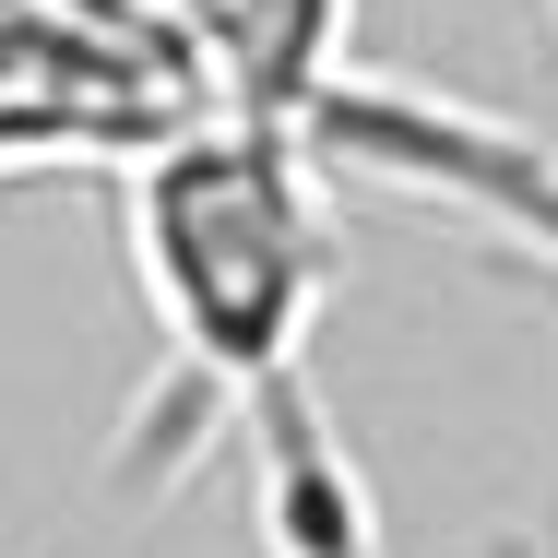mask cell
I'll list each match as a JSON object with an SVG mask.
<instances>
[{
  "mask_svg": "<svg viewBox=\"0 0 558 558\" xmlns=\"http://www.w3.org/2000/svg\"><path fill=\"white\" fill-rule=\"evenodd\" d=\"M333 155L298 119L215 108L167 131L155 155L119 167V226H131V274L155 310V392L131 416L143 475H191V451L238 428V451H298L322 440V380L310 333L333 298V203H322Z\"/></svg>",
  "mask_w": 558,
  "mask_h": 558,
  "instance_id": "1",
  "label": "cell"
},
{
  "mask_svg": "<svg viewBox=\"0 0 558 558\" xmlns=\"http://www.w3.org/2000/svg\"><path fill=\"white\" fill-rule=\"evenodd\" d=\"M215 108L226 96L179 0H0V167H131Z\"/></svg>",
  "mask_w": 558,
  "mask_h": 558,
  "instance_id": "2",
  "label": "cell"
},
{
  "mask_svg": "<svg viewBox=\"0 0 558 558\" xmlns=\"http://www.w3.org/2000/svg\"><path fill=\"white\" fill-rule=\"evenodd\" d=\"M310 143H322L333 167H356V179H392V191H416V203L487 215V226L535 238L558 262V143H535V131H499V119H463V108H440V96L333 72V96L310 108Z\"/></svg>",
  "mask_w": 558,
  "mask_h": 558,
  "instance_id": "3",
  "label": "cell"
},
{
  "mask_svg": "<svg viewBox=\"0 0 558 558\" xmlns=\"http://www.w3.org/2000/svg\"><path fill=\"white\" fill-rule=\"evenodd\" d=\"M179 24L203 36L215 96L250 119H298L310 131V108L344 72V0H179Z\"/></svg>",
  "mask_w": 558,
  "mask_h": 558,
  "instance_id": "4",
  "label": "cell"
}]
</instances>
